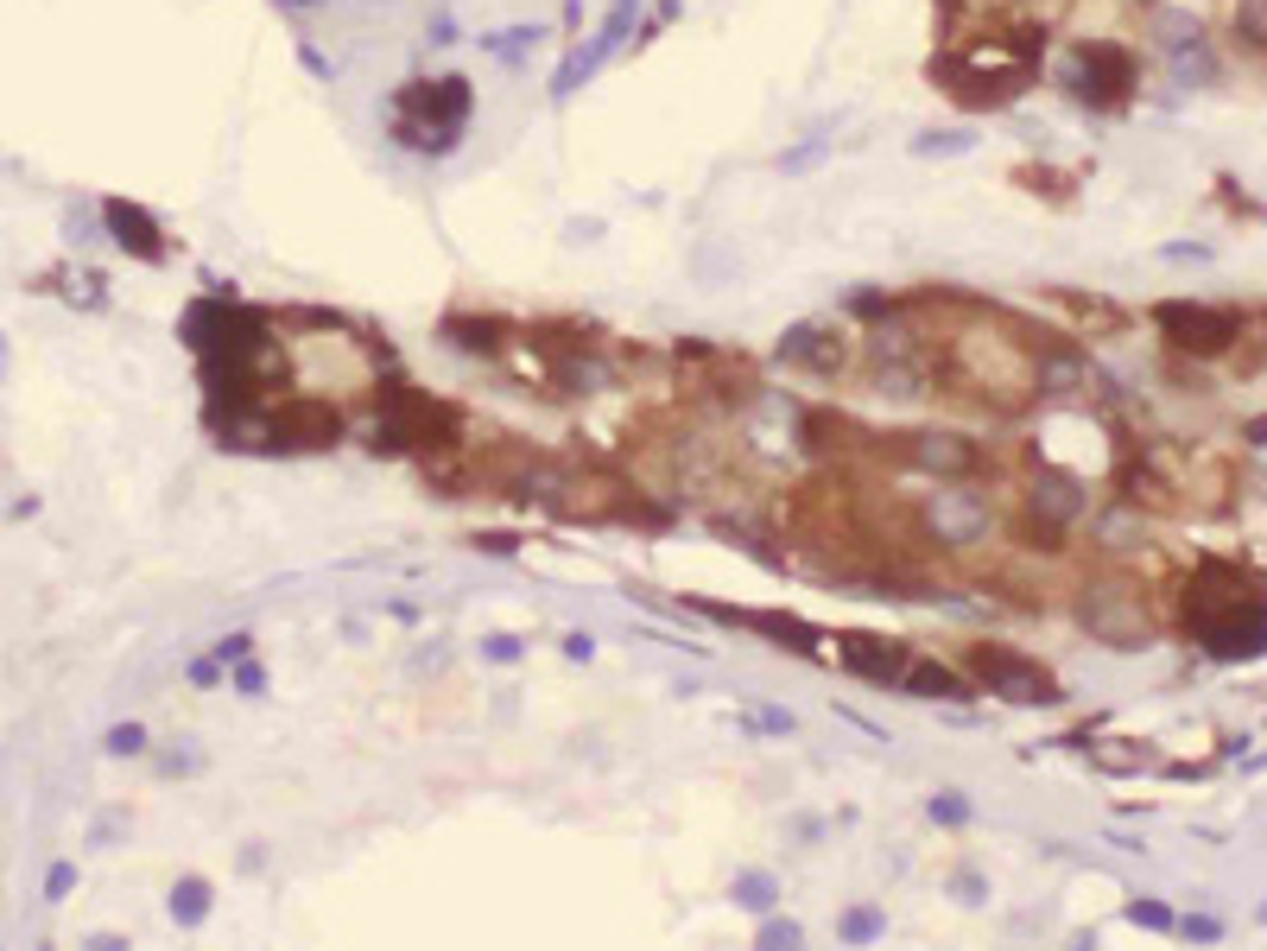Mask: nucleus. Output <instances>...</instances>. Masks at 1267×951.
I'll list each match as a JSON object with an SVG mask.
<instances>
[{
	"label": "nucleus",
	"instance_id": "10",
	"mask_svg": "<svg viewBox=\"0 0 1267 951\" xmlns=\"http://www.w3.org/2000/svg\"><path fill=\"white\" fill-rule=\"evenodd\" d=\"M101 229H108V241H115L121 255L147 260V267H165V255H172L159 216H152L147 204H133V197H108V204H101Z\"/></svg>",
	"mask_w": 1267,
	"mask_h": 951
},
{
	"label": "nucleus",
	"instance_id": "40",
	"mask_svg": "<svg viewBox=\"0 0 1267 951\" xmlns=\"http://www.w3.org/2000/svg\"><path fill=\"white\" fill-rule=\"evenodd\" d=\"M285 7H317V0H285Z\"/></svg>",
	"mask_w": 1267,
	"mask_h": 951
},
{
	"label": "nucleus",
	"instance_id": "13",
	"mask_svg": "<svg viewBox=\"0 0 1267 951\" xmlns=\"http://www.w3.org/2000/svg\"><path fill=\"white\" fill-rule=\"evenodd\" d=\"M716 622H735V628H748V635H773L780 647H792V653H817V628L799 616H786V609H729V603H704Z\"/></svg>",
	"mask_w": 1267,
	"mask_h": 951
},
{
	"label": "nucleus",
	"instance_id": "18",
	"mask_svg": "<svg viewBox=\"0 0 1267 951\" xmlns=\"http://www.w3.org/2000/svg\"><path fill=\"white\" fill-rule=\"evenodd\" d=\"M729 895H735V907H748V914H773V907H780V875L773 869H735Z\"/></svg>",
	"mask_w": 1267,
	"mask_h": 951
},
{
	"label": "nucleus",
	"instance_id": "33",
	"mask_svg": "<svg viewBox=\"0 0 1267 951\" xmlns=\"http://www.w3.org/2000/svg\"><path fill=\"white\" fill-rule=\"evenodd\" d=\"M248 653H253V635H223V641H216V660H223V667L248 660Z\"/></svg>",
	"mask_w": 1267,
	"mask_h": 951
},
{
	"label": "nucleus",
	"instance_id": "38",
	"mask_svg": "<svg viewBox=\"0 0 1267 951\" xmlns=\"http://www.w3.org/2000/svg\"><path fill=\"white\" fill-rule=\"evenodd\" d=\"M299 64L311 71V77H329V57H324V52H311V45H299Z\"/></svg>",
	"mask_w": 1267,
	"mask_h": 951
},
{
	"label": "nucleus",
	"instance_id": "26",
	"mask_svg": "<svg viewBox=\"0 0 1267 951\" xmlns=\"http://www.w3.org/2000/svg\"><path fill=\"white\" fill-rule=\"evenodd\" d=\"M925 819L932 824H970V799L963 793H932L925 799Z\"/></svg>",
	"mask_w": 1267,
	"mask_h": 951
},
{
	"label": "nucleus",
	"instance_id": "7",
	"mask_svg": "<svg viewBox=\"0 0 1267 951\" xmlns=\"http://www.w3.org/2000/svg\"><path fill=\"white\" fill-rule=\"evenodd\" d=\"M349 432L343 407H329V393H285L267 407V451H336Z\"/></svg>",
	"mask_w": 1267,
	"mask_h": 951
},
{
	"label": "nucleus",
	"instance_id": "20",
	"mask_svg": "<svg viewBox=\"0 0 1267 951\" xmlns=\"http://www.w3.org/2000/svg\"><path fill=\"white\" fill-rule=\"evenodd\" d=\"M976 153V133L970 128H925L912 133V159H963Z\"/></svg>",
	"mask_w": 1267,
	"mask_h": 951
},
{
	"label": "nucleus",
	"instance_id": "6",
	"mask_svg": "<svg viewBox=\"0 0 1267 951\" xmlns=\"http://www.w3.org/2000/svg\"><path fill=\"white\" fill-rule=\"evenodd\" d=\"M1078 616H1084V628L1096 635L1103 647H1122V653H1135V647L1154 641V622H1147V603H1140L1135 584H1122V577H1096V584H1084V596H1078Z\"/></svg>",
	"mask_w": 1267,
	"mask_h": 951
},
{
	"label": "nucleus",
	"instance_id": "16",
	"mask_svg": "<svg viewBox=\"0 0 1267 951\" xmlns=\"http://www.w3.org/2000/svg\"><path fill=\"white\" fill-rule=\"evenodd\" d=\"M444 336H451L456 349H469V356H501L507 343H513V331L495 324V317H444Z\"/></svg>",
	"mask_w": 1267,
	"mask_h": 951
},
{
	"label": "nucleus",
	"instance_id": "14",
	"mask_svg": "<svg viewBox=\"0 0 1267 951\" xmlns=\"http://www.w3.org/2000/svg\"><path fill=\"white\" fill-rule=\"evenodd\" d=\"M1027 515L1052 520V527H1071V520L1084 515V489H1078V476H1064V469H1039L1033 483H1027Z\"/></svg>",
	"mask_w": 1267,
	"mask_h": 951
},
{
	"label": "nucleus",
	"instance_id": "8",
	"mask_svg": "<svg viewBox=\"0 0 1267 951\" xmlns=\"http://www.w3.org/2000/svg\"><path fill=\"white\" fill-rule=\"evenodd\" d=\"M1154 324L1166 331V343L1172 349H1185V356L1211 361V356H1230L1242 336V311L1230 305H1191V299H1166V305H1154Z\"/></svg>",
	"mask_w": 1267,
	"mask_h": 951
},
{
	"label": "nucleus",
	"instance_id": "30",
	"mask_svg": "<svg viewBox=\"0 0 1267 951\" xmlns=\"http://www.w3.org/2000/svg\"><path fill=\"white\" fill-rule=\"evenodd\" d=\"M951 895H957L963 907H983L988 882H983V875H976V869H957V875H951Z\"/></svg>",
	"mask_w": 1267,
	"mask_h": 951
},
{
	"label": "nucleus",
	"instance_id": "35",
	"mask_svg": "<svg viewBox=\"0 0 1267 951\" xmlns=\"http://www.w3.org/2000/svg\"><path fill=\"white\" fill-rule=\"evenodd\" d=\"M191 685H197V692L223 685V660H216V653H209V660H191Z\"/></svg>",
	"mask_w": 1267,
	"mask_h": 951
},
{
	"label": "nucleus",
	"instance_id": "5",
	"mask_svg": "<svg viewBox=\"0 0 1267 951\" xmlns=\"http://www.w3.org/2000/svg\"><path fill=\"white\" fill-rule=\"evenodd\" d=\"M963 672L976 692H995L1001 704H1059L1064 698L1052 667H1039L1033 653L1008 641H963Z\"/></svg>",
	"mask_w": 1267,
	"mask_h": 951
},
{
	"label": "nucleus",
	"instance_id": "28",
	"mask_svg": "<svg viewBox=\"0 0 1267 951\" xmlns=\"http://www.w3.org/2000/svg\"><path fill=\"white\" fill-rule=\"evenodd\" d=\"M481 660L513 667V660H527V641H520V635H488V641H481Z\"/></svg>",
	"mask_w": 1267,
	"mask_h": 951
},
{
	"label": "nucleus",
	"instance_id": "15",
	"mask_svg": "<svg viewBox=\"0 0 1267 951\" xmlns=\"http://www.w3.org/2000/svg\"><path fill=\"white\" fill-rule=\"evenodd\" d=\"M900 692L907 698H970L976 685H970V672L951 667V660H919V653H912L907 672H900Z\"/></svg>",
	"mask_w": 1267,
	"mask_h": 951
},
{
	"label": "nucleus",
	"instance_id": "34",
	"mask_svg": "<svg viewBox=\"0 0 1267 951\" xmlns=\"http://www.w3.org/2000/svg\"><path fill=\"white\" fill-rule=\"evenodd\" d=\"M1179 932H1185V939H1223V920H1211V914H1185Z\"/></svg>",
	"mask_w": 1267,
	"mask_h": 951
},
{
	"label": "nucleus",
	"instance_id": "4",
	"mask_svg": "<svg viewBox=\"0 0 1267 951\" xmlns=\"http://www.w3.org/2000/svg\"><path fill=\"white\" fill-rule=\"evenodd\" d=\"M912 527H919V540L944 545V552H970V545H988V533H995V501L983 489H970V476L938 483L912 501Z\"/></svg>",
	"mask_w": 1267,
	"mask_h": 951
},
{
	"label": "nucleus",
	"instance_id": "25",
	"mask_svg": "<svg viewBox=\"0 0 1267 951\" xmlns=\"http://www.w3.org/2000/svg\"><path fill=\"white\" fill-rule=\"evenodd\" d=\"M1128 920H1135L1140 932H1172V926H1179L1166 900H1147V895H1140V900H1128Z\"/></svg>",
	"mask_w": 1267,
	"mask_h": 951
},
{
	"label": "nucleus",
	"instance_id": "32",
	"mask_svg": "<svg viewBox=\"0 0 1267 951\" xmlns=\"http://www.w3.org/2000/svg\"><path fill=\"white\" fill-rule=\"evenodd\" d=\"M748 730H760V736H792L799 723H792V711H760V717H748Z\"/></svg>",
	"mask_w": 1267,
	"mask_h": 951
},
{
	"label": "nucleus",
	"instance_id": "12",
	"mask_svg": "<svg viewBox=\"0 0 1267 951\" xmlns=\"http://www.w3.org/2000/svg\"><path fill=\"white\" fill-rule=\"evenodd\" d=\"M780 361L786 368H805V375H843L849 368V336L836 324H792L780 336Z\"/></svg>",
	"mask_w": 1267,
	"mask_h": 951
},
{
	"label": "nucleus",
	"instance_id": "24",
	"mask_svg": "<svg viewBox=\"0 0 1267 951\" xmlns=\"http://www.w3.org/2000/svg\"><path fill=\"white\" fill-rule=\"evenodd\" d=\"M1236 32H1242V45L1267 52V0H1242V7H1236Z\"/></svg>",
	"mask_w": 1267,
	"mask_h": 951
},
{
	"label": "nucleus",
	"instance_id": "27",
	"mask_svg": "<svg viewBox=\"0 0 1267 951\" xmlns=\"http://www.w3.org/2000/svg\"><path fill=\"white\" fill-rule=\"evenodd\" d=\"M228 685H235V692H241V698H260V692H267V667H260V660H253V653H248V660H235V672H228Z\"/></svg>",
	"mask_w": 1267,
	"mask_h": 951
},
{
	"label": "nucleus",
	"instance_id": "39",
	"mask_svg": "<svg viewBox=\"0 0 1267 951\" xmlns=\"http://www.w3.org/2000/svg\"><path fill=\"white\" fill-rule=\"evenodd\" d=\"M1242 437H1248V444H1267V419H1248V425H1242Z\"/></svg>",
	"mask_w": 1267,
	"mask_h": 951
},
{
	"label": "nucleus",
	"instance_id": "31",
	"mask_svg": "<svg viewBox=\"0 0 1267 951\" xmlns=\"http://www.w3.org/2000/svg\"><path fill=\"white\" fill-rule=\"evenodd\" d=\"M76 888V863H51L45 869V900H71Z\"/></svg>",
	"mask_w": 1267,
	"mask_h": 951
},
{
	"label": "nucleus",
	"instance_id": "41",
	"mask_svg": "<svg viewBox=\"0 0 1267 951\" xmlns=\"http://www.w3.org/2000/svg\"><path fill=\"white\" fill-rule=\"evenodd\" d=\"M0 368H7V343H0Z\"/></svg>",
	"mask_w": 1267,
	"mask_h": 951
},
{
	"label": "nucleus",
	"instance_id": "9",
	"mask_svg": "<svg viewBox=\"0 0 1267 951\" xmlns=\"http://www.w3.org/2000/svg\"><path fill=\"white\" fill-rule=\"evenodd\" d=\"M894 457L907 463V469H919V476H932V483H963V476H976L983 469V444L963 432H900V451Z\"/></svg>",
	"mask_w": 1267,
	"mask_h": 951
},
{
	"label": "nucleus",
	"instance_id": "23",
	"mask_svg": "<svg viewBox=\"0 0 1267 951\" xmlns=\"http://www.w3.org/2000/svg\"><path fill=\"white\" fill-rule=\"evenodd\" d=\"M755 945H767V951H792V945H805V926H799V920H786V914H760Z\"/></svg>",
	"mask_w": 1267,
	"mask_h": 951
},
{
	"label": "nucleus",
	"instance_id": "29",
	"mask_svg": "<svg viewBox=\"0 0 1267 951\" xmlns=\"http://www.w3.org/2000/svg\"><path fill=\"white\" fill-rule=\"evenodd\" d=\"M101 748H108V755H140V748H147V730H140V723H115V730L101 736Z\"/></svg>",
	"mask_w": 1267,
	"mask_h": 951
},
{
	"label": "nucleus",
	"instance_id": "22",
	"mask_svg": "<svg viewBox=\"0 0 1267 951\" xmlns=\"http://www.w3.org/2000/svg\"><path fill=\"white\" fill-rule=\"evenodd\" d=\"M824 159H831V140H824V133H811V140H799V147H792V153H780L773 165H780L786 179H805V172H817Z\"/></svg>",
	"mask_w": 1267,
	"mask_h": 951
},
{
	"label": "nucleus",
	"instance_id": "3",
	"mask_svg": "<svg viewBox=\"0 0 1267 951\" xmlns=\"http://www.w3.org/2000/svg\"><path fill=\"white\" fill-rule=\"evenodd\" d=\"M1059 83L1078 102L1096 108V115H1115V108H1128V96H1135L1140 64L1122 39H1103V32L1090 39V32H1078V45H1071L1059 64Z\"/></svg>",
	"mask_w": 1267,
	"mask_h": 951
},
{
	"label": "nucleus",
	"instance_id": "21",
	"mask_svg": "<svg viewBox=\"0 0 1267 951\" xmlns=\"http://www.w3.org/2000/svg\"><path fill=\"white\" fill-rule=\"evenodd\" d=\"M881 932H887L881 907H849V914L836 920V939H843V945H868V939H881Z\"/></svg>",
	"mask_w": 1267,
	"mask_h": 951
},
{
	"label": "nucleus",
	"instance_id": "36",
	"mask_svg": "<svg viewBox=\"0 0 1267 951\" xmlns=\"http://www.w3.org/2000/svg\"><path fill=\"white\" fill-rule=\"evenodd\" d=\"M1166 260H1211V248L1204 241H1172V248H1160Z\"/></svg>",
	"mask_w": 1267,
	"mask_h": 951
},
{
	"label": "nucleus",
	"instance_id": "37",
	"mask_svg": "<svg viewBox=\"0 0 1267 951\" xmlns=\"http://www.w3.org/2000/svg\"><path fill=\"white\" fill-rule=\"evenodd\" d=\"M589 653H596L589 635H564V660H589Z\"/></svg>",
	"mask_w": 1267,
	"mask_h": 951
},
{
	"label": "nucleus",
	"instance_id": "1",
	"mask_svg": "<svg viewBox=\"0 0 1267 951\" xmlns=\"http://www.w3.org/2000/svg\"><path fill=\"white\" fill-rule=\"evenodd\" d=\"M1179 622L1211 660H1261L1267 653V591L1223 559H1204L1185 577Z\"/></svg>",
	"mask_w": 1267,
	"mask_h": 951
},
{
	"label": "nucleus",
	"instance_id": "17",
	"mask_svg": "<svg viewBox=\"0 0 1267 951\" xmlns=\"http://www.w3.org/2000/svg\"><path fill=\"white\" fill-rule=\"evenodd\" d=\"M1090 748V761L1103 774H1140V768H1160V755L1154 748H1140V743H1128V736H1103V743H1084Z\"/></svg>",
	"mask_w": 1267,
	"mask_h": 951
},
{
	"label": "nucleus",
	"instance_id": "2",
	"mask_svg": "<svg viewBox=\"0 0 1267 951\" xmlns=\"http://www.w3.org/2000/svg\"><path fill=\"white\" fill-rule=\"evenodd\" d=\"M476 115V89L469 77H412L400 83L393 96V115H387V140L405 147V153H425V159H444L463 147V128Z\"/></svg>",
	"mask_w": 1267,
	"mask_h": 951
},
{
	"label": "nucleus",
	"instance_id": "19",
	"mask_svg": "<svg viewBox=\"0 0 1267 951\" xmlns=\"http://www.w3.org/2000/svg\"><path fill=\"white\" fill-rule=\"evenodd\" d=\"M165 907H172V920L184 926V932H191V926H203V920H209L216 895H209V882H203V875H177V888H172V900H165Z\"/></svg>",
	"mask_w": 1267,
	"mask_h": 951
},
{
	"label": "nucleus",
	"instance_id": "11",
	"mask_svg": "<svg viewBox=\"0 0 1267 951\" xmlns=\"http://www.w3.org/2000/svg\"><path fill=\"white\" fill-rule=\"evenodd\" d=\"M907 660H912V647L894 641V635H868V628L836 635V667L856 672V679H868V685H900Z\"/></svg>",
	"mask_w": 1267,
	"mask_h": 951
}]
</instances>
